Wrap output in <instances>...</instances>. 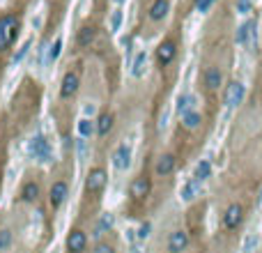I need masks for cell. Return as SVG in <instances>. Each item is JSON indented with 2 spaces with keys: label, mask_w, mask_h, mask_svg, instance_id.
<instances>
[{
  "label": "cell",
  "mask_w": 262,
  "mask_h": 253,
  "mask_svg": "<svg viewBox=\"0 0 262 253\" xmlns=\"http://www.w3.org/2000/svg\"><path fill=\"white\" fill-rule=\"evenodd\" d=\"M16 30H18L16 17H2L0 18V51L7 49L9 44H12V39H14V35H16Z\"/></svg>",
  "instance_id": "obj_1"
},
{
  "label": "cell",
  "mask_w": 262,
  "mask_h": 253,
  "mask_svg": "<svg viewBox=\"0 0 262 253\" xmlns=\"http://www.w3.org/2000/svg\"><path fill=\"white\" fill-rule=\"evenodd\" d=\"M28 152H30V157L39 159V161H51V148H49V140L44 138V136H35V138L30 140Z\"/></svg>",
  "instance_id": "obj_2"
},
{
  "label": "cell",
  "mask_w": 262,
  "mask_h": 253,
  "mask_svg": "<svg viewBox=\"0 0 262 253\" xmlns=\"http://www.w3.org/2000/svg\"><path fill=\"white\" fill-rule=\"evenodd\" d=\"M242 219H244V207H242L239 202H232L226 210V214H223V226H226L228 230H235V228H239Z\"/></svg>",
  "instance_id": "obj_3"
},
{
  "label": "cell",
  "mask_w": 262,
  "mask_h": 253,
  "mask_svg": "<svg viewBox=\"0 0 262 253\" xmlns=\"http://www.w3.org/2000/svg\"><path fill=\"white\" fill-rule=\"evenodd\" d=\"M242 99H244V85L239 83V81H232L226 90V97H223V101H226L228 108H235V106L242 104Z\"/></svg>",
  "instance_id": "obj_4"
},
{
  "label": "cell",
  "mask_w": 262,
  "mask_h": 253,
  "mask_svg": "<svg viewBox=\"0 0 262 253\" xmlns=\"http://www.w3.org/2000/svg\"><path fill=\"white\" fill-rule=\"evenodd\" d=\"M106 180H108V175H106L104 168H95V170H90V175H87V182H85L87 191H92V193L101 191V189L106 186Z\"/></svg>",
  "instance_id": "obj_5"
},
{
  "label": "cell",
  "mask_w": 262,
  "mask_h": 253,
  "mask_svg": "<svg viewBox=\"0 0 262 253\" xmlns=\"http://www.w3.org/2000/svg\"><path fill=\"white\" fill-rule=\"evenodd\" d=\"M189 246V235L184 230H175L173 235L168 237V251L170 253H182Z\"/></svg>",
  "instance_id": "obj_6"
},
{
  "label": "cell",
  "mask_w": 262,
  "mask_h": 253,
  "mask_svg": "<svg viewBox=\"0 0 262 253\" xmlns=\"http://www.w3.org/2000/svg\"><path fill=\"white\" fill-rule=\"evenodd\" d=\"M79 90V74L76 71H67L65 79H62V85H60V97H71L74 92Z\"/></svg>",
  "instance_id": "obj_7"
},
{
  "label": "cell",
  "mask_w": 262,
  "mask_h": 253,
  "mask_svg": "<svg viewBox=\"0 0 262 253\" xmlns=\"http://www.w3.org/2000/svg\"><path fill=\"white\" fill-rule=\"evenodd\" d=\"M85 244H87V237H85V233H81V230H74V233H69V237H67V249H69L71 253L85 251Z\"/></svg>",
  "instance_id": "obj_8"
},
{
  "label": "cell",
  "mask_w": 262,
  "mask_h": 253,
  "mask_svg": "<svg viewBox=\"0 0 262 253\" xmlns=\"http://www.w3.org/2000/svg\"><path fill=\"white\" fill-rule=\"evenodd\" d=\"M113 164L117 170H127L131 164V150L127 148V145H120V148L115 150V154H113Z\"/></svg>",
  "instance_id": "obj_9"
},
{
  "label": "cell",
  "mask_w": 262,
  "mask_h": 253,
  "mask_svg": "<svg viewBox=\"0 0 262 253\" xmlns=\"http://www.w3.org/2000/svg\"><path fill=\"white\" fill-rule=\"evenodd\" d=\"M67 198V184L65 182H55L51 186V193H49V201H51L53 207H60L62 202Z\"/></svg>",
  "instance_id": "obj_10"
},
{
  "label": "cell",
  "mask_w": 262,
  "mask_h": 253,
  "mask_svg": "<svg viewBox=\"0 0 262 253\" xmlns=\"http://www.w3.org/2000/svg\"><path fill=\"white\" fill-rule=\"evenodd\" d=\"M154 170H157L159 177H166V175H170L175 170V157H173V154H164V157H159Z\"/></svg>",
  "instance_id": "obj_11"
},
{
  "label": "cell",
  "mask_w": 262,
  "mask_h": 253,
  "mask_svg": "<svg viewBox=\"0 0 262 253\" xmlns=\"http://www.w3.org/2000/svg\"><path fill=\"white\" fill-rule=\"evenodd\" d=\"M175 58V44L168 39V42H161L157 49V60L161 62V65H168V62Z\"/></svg>",
  "instance_id": "obj_12"
},
{
  "label": "cell",
  "mask_w": 262,
  "mask_h": 253,
  "mask_svg": "<svg viewBox=\"0 0 262 253\" xmlns=\"http://www.w3.org/2000/svg\"><path fill=\"white\" fill-rule=\"evenodd\" d=\"M129 191H131V196H133V198H145V196L149 193V182L145 180V177H136V180L131 182Z\"/></svg>",
  "instance_id": "obj_13"
},
{
  "label": "cell",
  "mask_w": 262,
  "mask_h": 253,
  "mask_svg": "<svg viewBox=\"0 0 262 253\" xmlns=\"http://www.w3.org/2000/svg\"><path fill=\"white\" fill-rule=\"evenodd\" d=\"M168 9H170L168 0H154V5L149 7V18L152 21H161L168 14Z\"/></svg>",
  "instance_id": "obj_14"
},
{
  "label": "cell",
  "mask_w": 262,
  "mask_h": 253,
  "mask_svg": "<svg viewBox=\"0 0 262 253\" xmlns=\"http://www.w3.org/2000/svg\"><path fill=\"white\" fill-rule=\"evenodd\" d=\"M200 122H202V115L198 113V111H189V113L182 115L184 129H189V131H196L198 127H200Z\"/></svg>",
  "instance_id": "obj_15"
},
{
  "label": "cell",
  "mask_w": 262,
  "mask_h": 253,
  "mask_svg": "<svg viewBox=\"0 0 262 253\" xmlns=\"http://www.w3.org/2000/svg\"><path fill=\"white\" fill-rule=\"evenodd\" d=\"M221 81H223V76H221V71L216 67H210V69L205 71V85L210 87V90H218Z\"/></svg>",
  "instance_id": "obj_16"
},
{
  "label": "cell",
  "mask_w": 262,
  "mask_h": 253,
  "mask_svg": "<svg viewBox=\"0 0 262 253\" xmlns=\"http://www.w3.org/2000/svg\"><path fill=\"white\" fill-rule=\"evenodd\" d=\"M253 23L255 21H248L244 26H239L237 30V42L242 44V46H251V33H253Z\"/></svg>",
  "instance_id": "obj_17"
},
{
  "label": "cell",
  "mask_w": 262,
  "mask_h": 253,
  "mask_svg": "<svg viewBox=\"0 0 262 253\" xmlns=\"http://www.w3.org/2000/svg\"><path fill=\"white\" fill-rule=\"evenodd\" d=\"M198 191H200V182L198 180H189V182L182 186V201H193L196 196H198Z\"/></svg>",
  "instance_id": "obj_18"
},
{
  "label": "cell",
  "mask_w": 262,
  "mask_h": 253,
  "mask_svg": "<svg viewBox=\"0 0 262 253\" xmlns=\"http://www.w3.org/2000/svg\"><path fill=\"white\" fill-rule=\"evenodd\" d=\"M145 67H147V53H145V51H140L138 55H136V60H133L131 74H133L136 79H140V76L145 74Z\"/></svg>",
  "instance_id": "obj_19"
},
{
  "label": "cell",
  "mask_w": 262,
  "mask_h": 253,
  "mask_svg": "<svg viewBox=\"0 0 262 253\" xmlns=\"http://www.w3.org/2000/svg\"><path fill=\"white\" fill-rule=\"evenodd\" d=\"M113 127V115L111 113H101L99 115V120H97V134L99 136H106L108 131Z\"/></svg>",
  "instance_id": "obj_20"
},
{
  "label": "cell",
  "mask_w": 262,
  "mask_h": 253,
  "mask_svg": "<svg viewBox=\"0 0 262 253\" xmlns=\"http://www.w3.org/2000/svg\"><path fill=\"white\" fill-rule=\"evenodd\" d=\"M212 175V164L210 159H202L200 164L196 166V173H193V180H198V182H202V180H207Z\"/></svg>",
  "instance_id": "obj_21"
},
{
  "label": "cell",
  "mask_w": 262,
  "mask_h": 253,
  "mask_svg": "<svg viewBox=\"0 0 262 253\" xmlns=\"http://www.w3.org/2000/svg\"><path fill=\"white\" fill-rule=\"evenodd\" d=\"M113 228V214H101V219H99V226H97V230H95V237H99V235H104L106 230H111Z\"/></svg>",
  "instance_id": "obj_22"
},
{
  "label": "cell",
  "mask_w": 262,
  "mask_h": 253,
  "mask_svg": "<svg viewBox=\"0 0 262 253\" xmlns=\"http://www.w3.org/2000/svg\"><path fill=\"white\" fill-rule=\"evenodd\" d=\"M21 196H23V201H26V202L37 201V196H39V186H37L35 182H28L26 186H23V191H21Z\"/></svg>",
  "instance_id": "obj_23"
},
{
  "label": "cell",
  "mask_w": 262,
  "mask_h": 253,
  "mask_svg": "<svg viewBox=\"0 0 262 253\" xmlns=\"http://www.w3.org/2000/svg\"><path fill=\"white\" fill-rule=\"evenodd\" d=\"M95 39V28L92 26H85L79 30V46H87V44Z\"/></svg>",
  "instance_id": "obj_24"
},
{
  "label": "cell",
  "mask_w": 262,
  "mask_h": 253,
  "mask_svg": "<svg viewBox=\"0 0 262 253\" xmlns=\"http://www.w3.org/2000/svg\"><path fill=\"white\" fill-rule=\"evenodd\" d=\"M193 95H182L180 99H177V111H180V115H184V113H189L191 111V106H193Z\"/></svg>",
  "instance_id": "obj_25"
},
{
  "label": "cell",
  "mask_w": 262,
  "mask_h": 253,
  "mask_svg": "<svg viewBox=\"0 0 262 253\" xmlns=\"http://www.w3.org/2000/svg\"><path fill=\"white\" fill-rule=\"evenodd\" d=\"M60 51H62V39L58 37V39L53 42V46L49 49V58H46V60H49V65H53V62L60 58Z\"/></svg>",
  "instance_id": "obj_26"
},
{
  "label": "cell",
  "mask_w": 262,
  "mask_h": 253,
  "mask_svg": "<svg viewBox=\"0 0 262 253\" xmlns=\"http://www.w3.org/2000/svg\"><path fill=\"white\" fill-rule=\"evenodd\" d=\"M92 131H95V124H92V120L83 118V120L79 122V134L83 136V138H87V136H92Z\"/></svg>",
  "instance_id": "obj_27"
},
{
  "label": "cell",
  "mask_w": 262,
  "mask_h": 253,
  "mask_svg": "<svg viewBox=\"0 0 262 253\" xmlns=\"http://www.w3.org/2000/svg\"><path fill=\"white\" fill-rule=\"evenodd\" d=\"M120 26H122V9H115L113 14H111V30H113V33H117V30H120Z\"/></svg>",
  "instance_id": "obj_28"
},
{
  "label": "cell",
  "mask_w": 262,
  "mask_h": 253,
  "mask_svg": "<svg viewBox=\"0 0 262 253\" xmlns=\"http://www.w3.org/2000/svg\"><path fill=\"white\" fill-rule=\"evenodd\" d=\"M258 244H260V239H258V235H251L248 239H246V244H244V253H255Z\"/></svg>",
  "instance_id": "obj_29"
},
{
  "label": "cell",
  "mask_w": 262,
  "mask_h": 253,
  "mask_svg": "<svg viewBox=\"0 0 262 253\" xmlns=\"http://www.w3.org/2000/svg\"><path fill=\"white\" fill-rule=\"evenodd\" d=\"M30 46H33V42L28 39V42L23 44V46H21V51H18L16 55H14V65H16V62H21V60H23V58H26V55H28V51H30Z\"/></svg>",
  "instance_id": "obj_30"
},
{
  "label": "cell",
  "mask_w": 262,
  "mask_h": 253,
  "mask_svg": "<svg viewBox=\"0 0 262 253\" xmlns=\"http://www.w3.org/2000/svg\"><path fill=\"white\" fill-rule=\"evenodd\" d=\"M12 242V233L9 230H0V251H5Z\"/></svg>",
  "instance_id": "obj_31"
},
{
  "label": "cell",
  "mask_w": 262,
  "mask_h": 253,
  "mask_svg": "<svg viewBox=\"0 0 262 253\" xmlns=\"http://www.w3.org/2000/svg\"><path fill=\"white\" fill-rule=\"evenodd\" d=\"M214 2L216 0H196V7H198V12H210V7Z\"/></svg>",
  "instance_id": "obj_32"
},
{
  "label": "cell",
  "mask_w": 262,
  "mask_h": 253,
  "mask_svg": "<svg viewBox=\"0 0 262 253\" xmlns=\"http://www.w3.org/2000/svg\"><path fill=\"white\" fill-rule=\"evenodd\" d=\"M251 9V0H237V12L239 14H246Z\"/></svg>",
  "instance_id": "obj_33"
},
{
  "label": "cell",
  "mask_w": 262,
  "mask_h": 253,
  "mask_svg": "<svg viewBox=\"0 0 262 253\" xmlns=\"http://www.w3.org/2000/svg\"><path fill=\"white\" fill-rule=\"evenodd\" d=\"M92 253H115V251H113V249H111L108 244H97V249H95Z\"/></svg>",
  "instance_id": "obj_34"
},
{
  "label": "cell",
  "mask_w": 262,
  "mask_h": 253,
  "mask_svg": "<svg viewBox=\"0 0 262 253\" xmlns=\"http://www.w3.org/2000/svg\"><path fill=\"white\" fill-rule=\"evenodd\" d=\"M147 235H149V223H143V226L138 228V237L140 239H145Z\"/></svg>",
  "instance_id": "obj_35"
},
{
  "label": "cell",
  "mask_w": 262,
  "mask_h": 253,
  "mask_svg": "<svg viewBox=\"0 0 262 253\" xmlns=\"http://www.w3.org/2000/svg\"><path fill=\"white\" fill-rule=\"evenodd\" d=\"M85 113H87V115H92V113H95V106H92V104L85 106Z\"/></svg>",
  "instance_id": "obj_36"
},
{
  "label": "cell",
  "mask_w": 262,
  "mask_h": 253,
  "mask_svg": "<svg viewBox=\"0 0 262 253\" xmlns=\"http://www.w3.org/2000/svg\"><path fill=\"white\" fill-rule=\"evenodd\" d=\"M258 207H262V189H260V196H258Z\"/></svg>",
  "instance_id": "obj_37"
},
{
  "label": "cell",
  "mask_w": 262,
  "mask_h": 253,
  "mask_svg": "<svg viewBox=\"0 0 262 253\" xmlns=\"http://www.w3.org/2000/svg\"><path fill=\"white\" fill-rule=\"evenodd\" d=\"M115 2H117V5H122V2H124V0H115Z\"/></svg>",
  "instance_id": "obj_38"
}]
</instances>
